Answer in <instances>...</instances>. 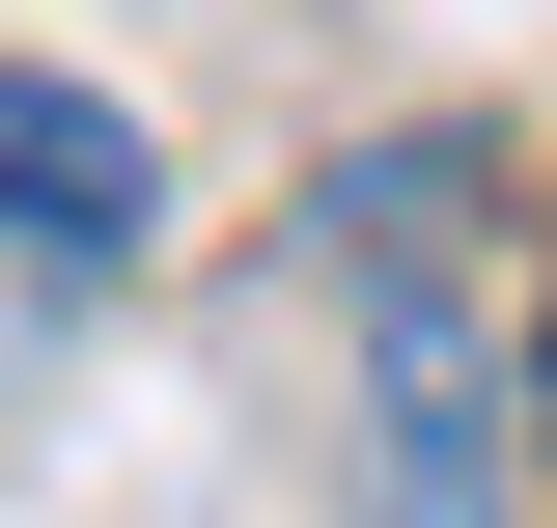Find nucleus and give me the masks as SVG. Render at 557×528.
Returning <instances> with one entry per match:
<instances>
[{"label":"nucleus","mask_w":557,"mask_h":528,"mask_svg":"<svg viewBox=\"0 0 557 528\" xmlns=\"http://www.w3.org/2000/svg\"><path fill=\"white\" fill-rule=\"evenodd\" d=\"M446 196H474V139H391L307 223L362 278V528H502V417H530V362H474V306H446Z\"/></svg>","instance_id":"nucleus-1"},{"label":"nucleus","mask_w":557,"mask_h":528,"mask_svg":"<svg viewBox=\"0 0 557 528\" xmlns=\"http://www.w3.org/2000/svg\"><path fill=\"white\" fill-rule=\"evenodd\" d=\"M139 223H168L139 112H112V84H57V56H0V251H57V278H139Z\"/></svg>","instance_id":"nucleus-2"},{"label":"nucleus","mask_w":557,"mask_h":528,"mask_svg":"<svg viewBox=\"0 0 557 528\" xmlns=\"http://www.w3.org/2000/svg\"><path fill=\"white\" fill-rule=\"evenodd\" d=\"M84 306H112V278H57V251H0V390H28V362H57Z\"/></svg>","instance_id":"nucleus-3"},{"label":"nucleus","mask_w":557,"mask_h":528,"mask_svg":"<svg viewBox=\"0 0 557 528\" xmlns=\"http://www.w3.org/2000/svg\"><path fill=\"white\" fill-rule=\"evenodd\" d=\"M530 473H557V278H530Z\"/></svg>","instance_id":"nucleus-4"}]
</instances>
